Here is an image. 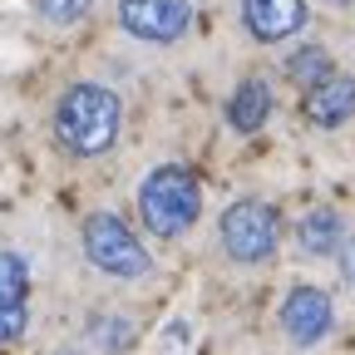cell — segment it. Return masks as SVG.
<instances>
[{
  "label": "cell",
  "instance_id": "cell-1",
  "mask_svg": "<svg viewBox=\"0 0 355 355\" xmlns=\"http://www.w3.org/2000/svg\"><path fill=\"white\" fill-rule=\"evenodd\" d=\"M55 139L74 158H99L119 139V94L104 84H74L55 109Z\"/></svg>",
  "mask_w": 355,
  "mask_h": 355
},
{
  "label": "cell",
  "instance_id": "cell-2",
  "mask_svg": "<svg viewBox=\"0 0 355 355\" xmlns=\"http://www.w3.org/2000/svg\"><path fill=\"white\" fill-rule=\"evenodd\" d=\"M202 212V188L188 168L178 163H163L144 178L139 188V217L153 237H183Z\"/></svg>",
  "mask_w": 355,
  "mask_h": 355
},
{
  "label": "cell",
  "instance_id": "cell-3",
  "mask_svg": "<svg viewBox=\"0 0 355 355\" xmlns=\"http://www.w3.org/2000/svg\"><path fill=\"white\" fill-rule=\"evenodd\" d=\"M84 257L94 261L104 277H119V282H139V277L153 272L148 247H144L139 232H133L123 217H114V212L84 217Z\"/></svg>",
  "mask_w": 355,
  "mask_h": 355
},
{
  "label": "cell",
  "instance_id": "cell-4",
  "mask_svg": "<svg viewBox=\"0 0 355 355\" xmlns=\"http://www.w3.org/2000/svg\"><path fill=\"white\" fill-rule=\"evenodd\" d=\"M217 237H222V252H227L232 261L257 266V261H266V257L277 252L282 217L266 207V202H257V198H242V202H232L227 212H222Z\"/></svg>",
  "mask_w": 355,
  "mask_h": 355
},
{
  "label": "cell",
  "instance_id": "cell-5",
  "mask_svg": "<svg viewBox=\"0 0 355 355\" xmlns=\"http://www.w3.org/2000/svg\"><path fill=\"white\" fill-rule=\"evenodd\" d=\"M336 326V306L321 286H291L286 301H282V331L296 350H311V345H321Z\"/></svg>",
  "mask_w": 355,
  "mask_h": 355
},
{
  "label": "cell",
  "instance_id": "cell-6",
  "mask_svg": "<svg viewBox=\"0 0 355 355\" xmlns=\"http://www.w3.org/2000/svg\"><path fill=\"white\" fill-rule=\"evenodd\" d=\"M193 6L188 0H119V25L133 40H148V44H168L188 30Z\"/></svg>",
  "mask_w": 355,
  "mask_h": 355
},
{
  "label": "cell",
  "instance_id": "cell-7",
  "mask_svg": "<svg viewBox=\"0 0 355 355\" xmlns=\"http://www.w3.org/2000/svg\"><path fill=\"white\" fill-rule=\"evenodd\" d=\"M242 25L261 44H282L306 25V0H242Z\"/></svg>",
  "mask_w": 355,
  "mask_h": 355
},
{
  "label": "cell",
  "instance_id": "cell-8",
  "mask_svg": "<svg viewBox=\"0 0 355 355\" xmlns=\"http://www.w3.org/2000/svg\"><path fill=\"white\" fill-rule=\"evenodd\" d=\"M25 296H30V272L25 257L0 252V345H10L25 336Z\"/></svg>",
  "mask_w": 355,
  "mask_h": 355
},
{
  "label": "cell",
  "instance_id": "cell-9",
  "mask_svg": "<svg viewBox=\"0 0 355 355\" xmlns=\"http://www.w3.org/2000/svg\"><path fill=\"white\" fill-rule=\"evenodd\" d=\"M355 114V79L350 74H331L326 84L306 89V119L321 128H340Z\"/></svg>",
  "mask_w": 355,
  "mask_h": 355
},
{
  "label": "cell",
  "instance_id": "cell-10",
  "mask_svg": "<svg viewBox=\"0 0 355 355\" xmlns=\"http://www.w3.org/2000/svg\"><path fill=\"white\" fill-rule=\"evenodd\" d=\"M296 247L306 257H331L345 247V227H340V212L336 207H311L296 227Z\"/></svg>",
  "mask_w": 355,
  "mask_h": 355
},
{
  "label": "cell",
  "instance_id": "cell-11",
  "mask_svg": "<svg viewBox=\"0 0 355 355\" xmlns=\"http://www.w3.org/2000/svg\"><path fill=\"white\" fill-rule=\"evenodd\" d=\"M266 114H272V89H266L261 79H242L232 89V99H227V123L237 133H257L266 123Z\"/></svg>",
  "mask_w": 355,
  "mask_h": 355
},
{
  "label": "cell",
  "instance_id": "cell-12",
  "mask_svg": "<svg viewBox=\"0 0 355 355\" xmlns=\"http://www.w3.org/2000/svg\"><path fill=\"white\" fill-rule=\"evenodd\" d=\"M336 69H331V55L321 50V44H306V50H296L291 60H286V79L291 84H301V89H316V84H326Z\"/></svg>",
  "mask_w": 355,
  "mask_h": 355
},
{
  "label": "cell",
  "instance_id": "cell-13",
  "mask_svg": "<svg viewBox=\"0 0 355 355\" xmlns=\"http://www.w3.org/2000/svg\"><path fill=\"white\" fill-rule=\"evenodd\" d=\"M133 340H139V326H133L128 316H99V321H94V345H99V350L123 355Z\"/></svg>",
  "mask_w": 355,
  "mask_h": 355
},
{
  "label": "cell",
  "instance_id": "cell-14",
  "mask_svg": "<svg viewBox=\"0 0 355 355\" xmlns=\"http://www.w3.org/2000/svg\"><path fill=\"white\" fill-rule=\"evenodd\" d=\"M35 10L50 20V25H74L94 10V0H35Z\"/></svg>",
  "mask_w": 355,
  "mask_h": 355
},
{
  "label": "cell",
  "instance_id": "cell-15",
  "mask_svg": "<svg viewBox=\"0 0 355 355\" xmlns=\"http://www.w3.org/2000/svg\"><path fill=\"white\" fill-rule=\"evenodd\" d=\"M336 257H340V277H345V282H355V237H350Z\"/></svg>",
  "mask_w": 355,
  "mask_h": 355
},
{
  "label": "cell",
  "instance_id": "cell-16",
  "mask_svg": "<svg viewBox=\"0 0 355 355\" xmlns=\"http://www.w3.org/2000/svg\"><path fill=\"white\" fill-rule=\"evenodd\" d=\"M64 355H74V350H64Z\"/></svg>",
  "mask_w": 355,
  "mask_h": 355
}]
</instances>
